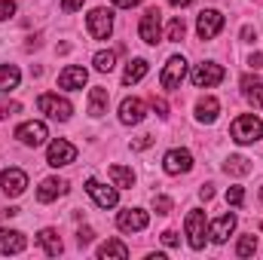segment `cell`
<instances>
[{
    "label": "cell",
    "instance_id": "obj_29",
    "mask_svg": "<svg viewBox=\"0 0 263 260\" xmlns=\"http://www.w3.org/2000/svg\"><path fill=\"white\" fill-rule=\"evenodd\" d=\"M92 65H95V70H101V73H107V70H114V65H117V52H98L95 59H92Z\"/></svg>",
    "mask_w": 263,
    "mask_h": 260
},
{
    "label": "cell",
    "instance_id": "obj_35",
    "mask_svg": "<svg viewBox=\"0 0 263 260\" xmlns=\"http://www.w3.org/2000/svg\"><path fill=\"white\" fill-rule=\"evenodd\" d=\"M15 15V0H0V22Z\"/></svg>",
    "mask_w": 263,
    "mask_h": 260
},
{
    "label": "cell",
    "instance_id": "obj_46",
    "mask_svg": "<svg viewBox=\"0 0 263 260\" xmlns=\"http://www.w3.org/2000/svg\"><path fill=\"white\" fill-rule=\"evenodd\" d=\"M260 202H263V187H260Z\"/></svg>",
    "mask_w": 263,
    "mask_h": 260
},
{
    "label": "cell",
    "instance_id": "obj_26",
    "mask_svg": "<svg viewBox=\"0 0 263 260\" xmlns=\"http://www.w3.org/2000/svg\"><path fill=\"white\" fill-rule=\"evenodd\" d=\"M18 80H22V70H18L15 65H0V92L15 89Z\"/></svg>",
    "mask_w": 263,
    "mask_h": 260
},
{
    "label": "cell",
    "instance_id": "obj_40",
    "mask_svg": "<svg viewBox=\"0 0 263 260\" xmlns=\"http://www.w3.org/2000/svg\"><path fill=\"white\" fill-rule=\"evenodd\" d=\"M242 40H245V43H254V40H257V31H254L251 25H245V28H242Z\"/></svg>",
    "mask_w": 263,
    "mask_h": 260
},
{
    "label": "cell",
    "instance_id": "obj_27",
    "mask_svg": "<svg viewBox=\"0 0 263 260\" xmlns=\"http://www.w3.org/2000/svg\"><path fill=\"white\" fill-rule=\"evenodd\" d=\"M110 178H114V187H120V190L135 187V172L126 165H110Z\"/></svg>",
    "mask_w": 263,
    "mask_h": 260
},
{
    "label": "cell",
    "instance_id": "obj_19",
    "mask_svg": "<svg viewBox=\"0 0 263 260\" xmlns=\"http://www.w3.org/2000/svg\"><path fill=\"white\" fill-rule=\"evenodd\" d=\"M217 114H220V101H217V98L205 95V98H199V101H196V120H199V123L211 126V123L217 120Z\"/></svg>",
    "mask_w": 263,
    "mask_h": 260
},
{
    "label": "cell",
    "instance_id": "obj_42",
    "mask_svg": "<svg viewBox=\"0 0 263 260\" xmlns=\"http://www.w3.org/2000/svg\"><path fill=\"white\" fill-rule=\"evenodd\" d=\"M141 0H114V6H120V9H132V6H138Z\"/></svg>",
    "mask_w": 263,
    "mask_h": 260
},
{
    "label": "cell",
    "instance_id": "obj_37",
    "mask_svg": "<svg viewBox=\"0 0 263 260\" xmlns=\"http://www.w3.org/2000/svg\"><path fill=\"white\" fill-rule=\"evenodd\" d=\"M150 104H153V110H156L159 117H168V104H165L162 98H156V95H153V98H150Z\"/></svg>",
    "mask_w": 263,
    "mask_h": 260
},
{
    "label": "cell",
    "instance_id": "obj_24",
    "mask_svg": "<svg viewBox=\"0 0 263 260\" xmlns=\"http://www.w3.org/2000/svg\"><path fill=\"white\" fill-rule=\"evenodd\" d=\"M37 242L46 248V254H49V257H59V254L65 251V245H62V239H59V233H55V230H40Z\"/></svg>",
    "mask_w": 263,
    "mask_h": 260
},
{
    "label": "cell",
    "instance_id": "obj_28",
    "mask_svg": "<svg viewBox=\"0 0 263 260\" xmlns=\"http://www.w3.org/2000/svg\"><path fill=\"white\" fill-rule=\"evenodd\" d=\"M223 172H227V175H236V178H245V175L251 172V162H248L245 156H230V159L223 162Z\"/></svg>",
    "mask_w": 263,
    "mask_h": 260
},
{
    "label": "cell",
    "instance_id": "obj_8",
    "mask_svg": "<svg viewBox=\"0 0 263 260\" xmlns=\"http://www.w3.org/2000/svg\"><path fill=\"white\" fill-rule=\"evenodd\" d=\"M162 169H165V175H187L193 169V153L184 147H175L162 156Z\"/></svg>",
    "mask_w": 263,
    "mask_h": 260
},
{
    "label": "cell",
    "instance_id": "obj_16",
    "mask_svg": "<svg viewBox=\"0 0 263 260\" xmlns=\"http://www.w3.org/2000/svg\"><path fill=\"white\" fill-rule=\"evenodd\" d=\"M25 245H28L25 233H18V230H6V227L0 230V254H22Z\"/></svg>",
    "mask_w": 263,
    "mask_h": 260
},
{
    "label": "cell",
    "instance_id": "obj_45",
    "mask_svg": "<svg viewBox=\"0 0 263 260\" xmlns=\"http://www.w3.org/2000/svg\"><path fill=\"white\" fill-rule=\"evenodd\" d=\"M168 3H172V6H190L193 0H168Z\"/></svg>",
    "mask_w": 263,
    "mask_h": 260
},
{
    "label": "cell",
    "instance_id": "obj_34",
    "mask_svg": "<svg viewBox=\"0 0 263 260\" xmlns=\"http://www.w3.org/2000/svg\"><path fill=\"white\" fill-rule=\"evenodd\" d=\"M153 208H156V214H168L172 211V199L168 196H153Z\"/></svg>",
    "mask_w": 263,
    "mask_h": 260
},
{
    "label": "cell",
    "instance_id": "obj_39",
    "mask_svg": "<svg viewBox=\"0 0 263 260\" xmlns=\"http://www.w3.org/2000/svg\"><path fill=\"white\" fill-rule=\"evenodd\" d=\"M92 236H95V233H92L89 227H83V230L77 233V242H80V245H89V242H92Z\"/></svg>",
    "mask_w": 263,
    "mask_h": 260
},
{
    "label": "cell",
    "instance_id": "obj_14",
    "mask_svg": "<svg viewBox=\"0 0 263 260\" xmlns=\"http://www.w3.org/2000/svg\"><path fill=\"white\" fill-rule=\"evenodd\" d=\"M0 187L6 196H22L28 187V175L22 169H3L0 172Z\"/></svg>",
    "mask_w": 263,
    "mask_h": 260
},
{
    "label": "cell",
    "instance_id": "obj_17",
    "mask_svg": "<svg viewBox=\"0 0 263 260\" xmlns=\"http://www.w3.org/2000/svg\"><path fill=\"white\" fill-rule=\"evenodd\" d=\"M86 80H89V73H86V67H77V65H67L62 73H59V86L62 89H83L86 86Z\"/></svg>",
    "mask_w": 263,
    "mask_h": 260
},
{
    "label": "cell",
    "instance_id": "obj_23",
    "mask_svg": "<svg viewBox=\"0 0 263 260\" xmlns=\"http://www.w3.org/2000/svg\"><path fill=\"white\" fill-rule=\"evenodd\" d=\"M147 70H150V65H147L144 59H132L129 65H126V70H123V86H135V83H141V80L147 77Z\"/></svg>",
    "mask_w": 263,
    "mask_h": 260
},
{
    "label": "cell",
    "instance_id": "obj_3",
    "mask_svg": "<svg viewBox=\"0 0 263 260\" xmlns=\"http://www.w3.org/2000/svg\"><path fill=\"white\" fill-rule=\"evenodd\" d=\"M138 34H141V40H144L147 46H156V43L162 40V12H159L156 6H153V9H147V12L141 15Z\"/></svg>",
    "mask_w": 263,
    "mask_h": 260
},
{
    "label": "cell",
    "instance_id": "obj_33",
    "mask_svg": "<svg viewBox=\"0 0 263 260\" xmlns=\"http://www.w3.org/2000/svg\"><path fill=\"white\" fill-rule=\"evenodd\" d=\"M22 110V104L18 101H0V120H6V117H15Z\"/></svg>",
    "mask_w": 263,
    "mask_h": 260
},
{
    "label": "cell",
    "instance_id": "obj_30",
    "mask_svg": "<svg viewBox=\"0 0 263 260\" xmlns=\"http://www.w3.org/2000/svg\"><path fill=\"white\" fill-rule=\"evenodd\" d=\"M254 251H257V236H242L239 245H236V254L239 257H251Z\"/></svg>",
    "mask_w": 263,
    "mask_h": 260
},
{
    "label": "cell",
    "instance_id": "obj_1",
    "mask_svg": "<svg viewBox=\"0 0 263 260\" xmlns=\"http://www.w3.org/2000/svg\"><path fill=\"white\" fill-rule=\"evenodd\" d=\"M230 135H233V141H236V144H257V141H260V135H263L260 117H254V114L236 117V120H233V126H230Z\"/></svg>",
    "mask_w": 263,
    "mask_h": 260
},
{
    "label": "cell",
    "instance_id": "obj_7",
    "mask_svg": "<svg viewBox=\"0 0 263 260\" xmlns=\"http://www.w3.org/2000/svg\"><path fill=\"white\" fill-rule=\"evenodd\" d=\"M77 159V147L65 141V138H55L49 147H46V162L52 165V169H62V165H70Z\"/></svg>",
    "mask_w": 263,
    "mask_h": 260
},
{
    "label": "cell",
    "instance_id": "obj_11",
    "mask_svg": "<svg viewBox=\"0 0 263 260\" xmlns=\"http://www.w3.org/2000/svg\"><path fill=\"white\" fill-rule=\"evenodd\" d=\"M147 224H150V214L141 208H126L117 214V227L123 233H141V230H147Z\"/></svg>",
    "mask_w": 263,
    "mask_h": 260
},
{
    "label": "cell",
    "instance_id": "obj_5",
    "mask_svg": "<svg viewBox=\"0 0 263 260\" xmlns=\"http://www.w3.org/2000/svg\"><path fill=\"white\" fill-rule=\"evenodd\" d=\"M184 77H187V59L184 55H172L165 62V67H162V73H159V83H162V89H181Z\"/></svg>",
    "mask_w": 263,
    "mask_h": 260
},
{
    "label": "cell",
    "instance_id": "obj_12",
    "mask_svg": "<svg viewBox=\"0 0 263 260\" xmlns=\"http://www.w3.org/2000/svg\"><path fill=\"white\" fill-rule=\"evenodd\" d=\"M15 138L25 144V147H40L46 138H49V129H46V123H22L18 129H15Z\"/></svg>",
    "mask_w": 263,
    "mask_h": 260
},
{
    "label": "cell",
    "instance_id": "obj_25",
    "mask_svg": "<svg viewBox=\"0 0 263 260\" xmlns=\"http://www.w3.org/2000/svg\"><path fill=\"white\" fill-rule=\"evenodd\" d=\"M98 257H101V260H110V257L126 260V257H129V248H126V245H123L120 239H110V242L98 245Z\"/></svg>",
    "mask_w": 263,
    "mask_h": 260
},
{
    "label": "cell",
    "instance_id": "obj_44",
    "mask_svg": "<svg viewBox=\"0 0 263 260\" xmlns=\"http://www.w3.org/2000/svg\"><path fill=\"white\" fill-rule=\"evenodd\" d=\"M251 67H263V52H257V55H251V62H248Z\"/></svg>",
    "mask_w": 263,
    "mask_h": 260
},
{
    "label": "cell",
    "instance_id": "obj_6",
    "mask_svg": "<svg viewBox=\"0 0 263 260\" xmlns=\"http://www.w3.org/2000/svg\"><path fill=\"white\" fill-rule=\"evenodd\" d=\"M37 107H40L46 117L59 120V123H67L70 114H73L70 101H67V98H59V95H40V98H37Z\"/></svg>",
    "mask_w": 263,
    "mask_h": 260
},
{
    "label": "cell",
    "instance_id": "obj_15",
    "mask_svg": "<svg viewBox=\"0 0 263 260\" xmlns=\"http://www.w3.org/2000/svg\"><path fill=\"white\" fill-rule=\"evenodd\" d=\"M144 114H147V107H144L141 98H126V101L120 104V123H123V126H138V123L144 120Z\"/></svg>",
    "mask_w": 263,
    "mask_h": 260
},
{
    "label": "cell",
    "instance_id": "obj_2",
    "mask_svg": "<svg viewBox=\"0 0 263 260\" xmlns=\"http://www.w3.org/2000/svg\"><path fill=\"white\" fill-rule=\"evenodd\" d=\"M86 28H89V34H92L95 40H107V37L114 34V12L104 9V6L92 9V12L86 15Z\"/></svg>",
    "mask_w": 263,
    "mask_h": 260
},
{
    "label": "cell",
    "instance_id": "obj_22",
    "mask_svg": "<svg viewBox=\"0 0 263 260\" xmlns=\"http://www.w3.org/2000/svg\"><path fill=\"white\" fill-rule=\"evenodd\" d=\"M242 95H245L254 107H263V83L257 77H251V73L242 77Z\"/></svg>",
    "mask_w": 263,
    "mask_h": 260
},
{
    "label": "cell",
    "instance_id": "obj_20",
    "mask_svg": "<svg viewBox=\"0 0 263 260\" xmlns=\"http://www.w3.org/2000/svg\"><path fill=\"white\" fill-rule=\"evenodd\" d=\"M67 193V181L62 178H46L43 184H40V190H37V199L40 202H52V199H59V196Z\"/></svg>",
    "mask_w": 263,
    "mask_h": 260
},
{
    "label": "cell",
    "instance_id": "obj_31",
    "mask_svg": "<svg viewBox=\"0 0 263 260\" xmlns=\"http://www.w3.org/2000/svg\"><path fill=\"white\" fill-rule=\"evenodd\" d=\"M184 31H187V28H184V18H172V22H168V34H165V37H168L172 43H181V40H184Z\"/></svg>",
    "mask_w": 263,
    "mask_h": 260
},
{
    "label": "cell",
    "instance_id": "obj_18",
    "mask_svg": "<svg viewBox=\"0 0 263 260\" xmlns=\"http://www.w3.org/2000/svg\"><path fill=\"white\" fill-rule=\"evenodd\" d=\"M233 230H236V214L230 211V214H220V217L208 227V236L220 245V242H227V239H230V233H233Z\"/></svg>",
    "mask_w": 263,
    "mask_h": 260
},
{
    "label": "cell",
    "instance_id": "obj_38",
    "mask_svg": "<svg viewBox=\"0 0 263 260\" xmlns=\"http://www.w3.org/2000/svg\"><path fill=\"white\" fill-rule=\"evenodd\" d=\"M162 245H165V248H178V233H175V230H165V233H162Z\"/></svg>",
    "mask_w": 263,
    "mask_h": 260
},
{
    "label": "cell",
    "instance_id": "obj_9",
    "mask_svg": "<svg viewBox=\"0 0 263 260\" xmlns=\"http://www.w3.org/2000/svg\"><path fill=\"white\" fill-rule=\"evenodd\" d=\"M220 28H223V15L217 12V9H202L196 18V31L202 40H214L217 34H220Z\"/></svg>",
    "mask_w": 263,
    "mask_h": 260
},
{
    "label": "cell",
    "instance_id": "obj_4",
    "mask_svg": "<svg viewBox=\"0 0 263 260\" xmlns=\"http://www.w3.org/2000/svg\"><path fill=\"white\" fill-rule=\"evenodd\" d=\"M184 230H187V236H190V248H193V251H202V248H205V233H208L205 211L190 208V214H187V220H184Z\"/></svg>",
    "mask_w": 263,
    "mask_h": 260
},
{
    "label": "cell",
    "instance_id": "obj_36",
    "mask_svg": "<svg viewBox=\"0 0 263 260\" xmlns=\"http://www.w3.org/2000/svg\"><path fill=\"white\" fill-rule=\"evenodd\" d=\"M150 144H153V135H141V138L132 141V150H147Z\"/></svg>",
    "mask_w": 263,
    "mask_h": 260
},
{
    "label": "cell",
    "instance_id": "obj_41",
    "mask_svg": "<svg viewBox=\"0 0 263 260\" xmlns=\"http://www.w3.org/2000/svg\"><path fill=\"white\" fill-rule=\"evenodd\" d=\"M83 3H86V0H62V9H65V12H73V9H80Z\"/></svg>",
    "mask_w": 263,
    "mask_h": 260
},
{
    "label": "cell",
    "instance_id": "obj_32",
    "mask_svg": "<svg viewBox=\"0 0 263 260\" xmlns=\"http://www.w3.org/2000/svg\"><path fill=\"white\" fill-rule=\"evenodd\" d=\"M242 202H245V190H242V187H230V190H227V205L242 208Z\"/></svg>",
    "mask_w": 263,
    "mask_h": 260
},
{
    "label": "cell",
    "instance_id": "obj_13",
    "mask_svg": "<svg viewBox=\"0 0 263 260\" xmlns=\"http://www.w3.org/2000/svg\"><path fill=\"white\" fill-rule=\"evenodd\" d=\"M223 77H227L223 67L214 65V62H202V65H196V70H193V83H196L199 89H211V86H217Z\"/></svg>",
    "mask_w": 263,
    "mask_h": 260
},
{
    "label": "cell",
    "instance_id": "obj_21",
    "mask_svg": "<svg viewBox=\"0 0 263 260\" xmlns=\"http://www.w3.org/2000/svg\"><path fill=\"white\" fill-rule=\"evenodd\" d=\"M107 104H110V95H107L104 86L89 89V114H92V117H104V114H107Z\"/></svg>",
    "mask_w": 263,
    "mask_h": 260
},
{
    "label": "cell",
    "instance_id": "obj_43",
    "mask_svg": "<svg viewBox=\"0 0 263 260\" xmlns=\"http://www.w3.org/2000/svg\"><path fill=\"white\" fill-rule=\"evenodd\" d=\"M199 196H202V199H205V202H208V199H211V196H214V187H211V184H205V187H202V190H199Z\"/></svg>",
    "mask_w": 263,
    "mask_h": 260
},
{
    "label": "cell",
    "instance_id": "obj_10",
    "mask_svg": "<svg viewBox=\"0 0 263 260\" xmlns=\"http://www.w3.org/2000/svg\"><path fill=\"white\" fill-rule=\"evenodd\" d=\"M86 193L92 196L95 205H101V208H117V202H120L117 187H107V184H101V181H95V178L86 181Z\"/></svg>",
    "mask_w": 263,
    "mask_h": 260
}]
</instances>
